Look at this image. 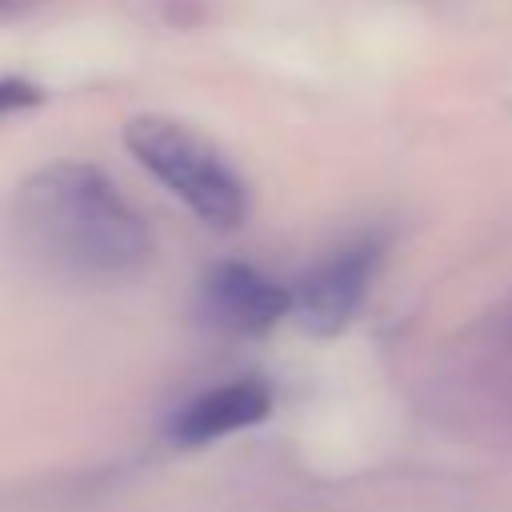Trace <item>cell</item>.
Listing matches in <instances>:
<instances>
[{
  "instance_id": "1",
  "label": "cell",
  "mask_w": 512,
  "mask_h": 512,
  "mask_svg": "<svg viewBox=\"0 0 512 512\" xmlns=\"http://www.w3.org/2000/svg\"><path fill=\"white\" fill-rule=\"evenodd\" d=\"M16 224L28 248L68 276H128L148 256L144 220L92 164L56 160L16 196Z\"/></svg>"
},
{
  "instance_id": "2",
  "label": "cell",
  "mask_w": 512,
  "mask_h": 512,
  "mask_svg": "<svg viewBox=\"0 0 512 512\" xmlns=\"http://www.w3.org/2000/svg\"><path fill=\"white\" fill-rule=\"evenodd\" d=\"M124 144L204 224H212V228H236L244 220L248 196H244L240 176L188 124H176L168 116H136L124 128Z\"/></svg>"
},
{
  "instance_id": "3",
  "label": "cell",
  "mask_w": 512,
  "mask_h": 512,
  "mask_svg": "<svg viewBox=\"0 0 512 512\" xmlns=\"http://www.w3.org/2000/svg\"><path fill=\"white\" fill-rule=\"evenodd\" d=\"M372 268H376V248L372 244L344 248L332 260H324L320 268H312L300 280V292H296L300 324L316 336L340 332L352 320V312L360 308L364 288L372 280Z\"/></svg>"
},
{
  "instance_id": "4",
  "label": "cell",
  "mask_w": 512,
  "mask_h": 512,
  "mask_svg": "<svg viewBox=\"0 0 512 512\" xmlns=\"http://www.w3.org/2000/svg\"><path fill=\"white\" fill-rule=\"evenodd\" d=\"M268 412H272L268 384H260V380H232V384L208 388L196 400H188L172 416L168 436L176 444H212L220 436H232L240 428L260 424Z\"/></svg>"
},
{
  "instance_id": "5",
  "label": "cell",
  "mask_w": 512,
  "mask_h": 512,
  "mask_svg": "<svg viewBox=\"0 0 512 512\" xmlns=\"http://www.w3.org/2000/svg\"><path fill=\"white\" fill-rule=\"evenodd\" d=\"M204 304H208V316L232 332H264L292 308L288 292L276 280H268L244 264L220 268L204 284Z\"/></svg>"
},
{
  "instance_id": "6",
  "label": "cell",
  "mask_w": 512,
  "mask_h": 512,
  "mask_svg": "<svg viewBox=\"0 0 512 512\" xmlns=\"http://www.w3.org/2000/svg\"><path fill=\"white\" fill-rule=\"evenodd\" d=\"M36 100V88H28L24 80H0V116L12 108H24Z\"/></svg>"
}]
</instances>
